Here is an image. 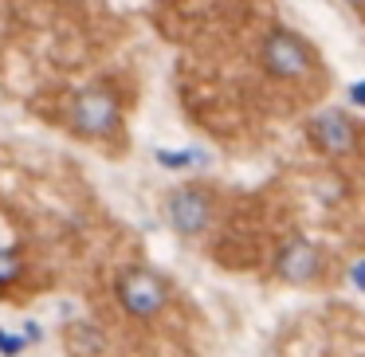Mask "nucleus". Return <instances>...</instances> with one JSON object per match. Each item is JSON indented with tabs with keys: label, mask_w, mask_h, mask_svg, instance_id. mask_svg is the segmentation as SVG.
Masks as SVG:
<instances>
[{
	"label": "nucleus",
	"mask_w": 365,
	"mask_h": 357,
	"mask_svg": "<svg viewBox=\"0 0 365 357\" xmlns=\"http://www.w3.org/2000/svg\"><path fill=\"white\" fill-rule=\"evenodd\" d=\"M314 138H318L322 150H334V153L354 150V126H349L341 114H322V118H314Z\"/></svg>",
	"instance_id": "5"
},
{
	"label": "nucleus",
	"mask_w": 365,
	"mask_h": 357,
	"mask_svg": "<svg viewBox=\"0 0 365 357\" xmlns=\"http://www.w3.org/2000/svg\"><path fill=\"white\" fill-rule=\"evenodd\" d=\"M349 98H354L357 106H365V83H354V90H349Z\"/></svg>",
	"instance_id": "8"
},
{
	"label": "nucleus",
	"mask_w": 365,
	"mask_h": 357,
	"mask_svg": "<svg viewBox=\"0 0 365 357\" xmlns=\"http://www.w3.org/2000/svg\"><path fill=\"white\" fill-rule=\"evenodd\" d=\"M354 283L365 291V263H357V267H354Z\"/></svg>",
	"instance_id": "9"
},
{
	"label": "nucleus",
	"mask_w": 365,
	"mask_h": 357,
	"mask_svg": "<svg viewBox=\"0 0 365 357\" xmlns=\"http://www.w3.org/2000/svg\"><path fill=\"white\" fill-rule=\"evenodd\" d=\"M314 263H318V255L310 244H291L283 252V259H279V271L287 279H307V275H314Z\"/></svg>",
	"instance_id": "6"
},
{
	"label": "nucleus",
	"mask_w": 365,
	"mask_h": 357,
	"mask_svg": "<svg viewBox=\"0 0 365 357\" xmlns=\"http://www.w3.org/2000/svg\"><path fill=\"white\" fill-rule=\"evenodd\" d=\"M267 67L275 75H287V79H294V75L307 71V51H302V43L294 40V36L287 32H275L267 40Z\"/></svg>",
	"instance_id": "3"
},
{
	"label": "nucleus",
	"mask_w": 365,
	"mask_h": 357,
	"mask_svg": "<svg viewBox=\"0 0 365 357\" xmlns=\"http://www.w3.org/2000/svg\"><path fill=\"white\" fill-rule=\"evenodd\" d=\"M71 122H75V130H83L87 138H106L118 126V103H114L110 90L91 87L71 103Z\"/></svg>",
	"instance_id": "1"
},
{
	"label": "nucleus",
	"mask_w": 365,
	"mask_h": 357,
	"mask_svg": "<svg viewBox=\"0 0 365 357\" xmlns=\"http://www.w3.org/2000/svg\"><path fill=\"white\" fill-rule=\"evenodd\" d=\"M354 4H361V0H354Z\"/></svg>",
	"instance_id": "10"
},
{
	"label": "nucleus",
	"mask_w": 365,
	"mask_h": 357,
	"mask_svg": "<svg viewBox=\"0 0 365 357\" xmlns=\"http://www.w3.org/2000/svg\"><path fill=\"white\" fill-rule=\"evenodd\" d=\"M20 275V263L12 259L9 252H0V283H9V279H16Z\"/></svg>",
	"instance_id": "7"
},
{
	"label": "nucleus",
	"mask_w": 365,
	"mask_h": 357,
	"mask_svg": "<svg viewBox=\"0 0 365 357\" xmlns=\"http://www.w3.org/2000/svg\"><path fill=\"white\" fill-rule=\"evenodd\" d=\"M169 216H173V224L185 232V236H192V232H200L205 220H208V200L200 197V192H192V189H181V192H173V200H169Z\"/></svg>",
	"instance_id": "4"
},
{
	"label": "nucleus",
	"mask_w": 365,
	"mask_h": 357,
	"mask_svg": "<svg viewBox=\"0 0 365 357\" xmlns=\"http://www.w3.org/2000/svg\"><path fill=\"white\" fill-rule=\"evenodd\" d=\"M118 299L130 314H142V318L158 314L165 306V283L158 275H150V271H126L118 279Z\"/></svg>",
	"instance_id": "2"
}]
</instances>
